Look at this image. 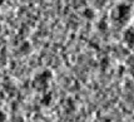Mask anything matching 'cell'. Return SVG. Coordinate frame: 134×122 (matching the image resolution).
Segmentation results:
<instances>
[{"instance_id":"cell-1","label":"cell","mask_w":134,"mask_h":122,"mask_svg":"<svg viewBox=\"0 0 134 122\" xmlns=\"http://www.w3.org/2000/svg\"><path fill=\"white\" fill-rule=\"evenodd\" d=\"M129 14H130V6L128 4H119V5L115 8V12H114V18L119 20V22H123L125 19H128Z\"/></svg>"},{"instance_id":"cell-2","label":"cell","mask_w":134,"mask_h":122,"mask_svg":"<svg viewBox=\"0 0 134 122\" xmlns=\"http://www.w3.org/2000/svg\"><path fill=\"white\" fill-rule=\"evenodd\" d=\"M123 39L129 48H134V29H127L124 32Z\"/></svg>"},{"instance_id":"cell-3","label":"cell","mask_w":134,"mask_h":122,"mask_svg":"<svg viewBox=\"0 0 134 122\" xmlns=\"http://www.w3.org/2000/svg\"><path fill=\"white\" fill-rule=\"evenodd\" d=\"M84 17H87L88 19H92L94 17V13L90 10V9H85V12H84Z\"/></svg>"}]
</instances>
